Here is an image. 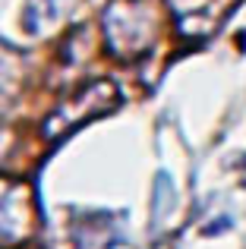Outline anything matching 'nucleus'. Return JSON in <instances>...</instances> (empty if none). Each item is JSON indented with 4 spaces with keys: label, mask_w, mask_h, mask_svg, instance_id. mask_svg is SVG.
<instances>
[{
    "label": "nucleus",
    "mask_w": 246,
    "mask_h": 249,
    "mask_svg": "<svg viewBox=\"0 0 246 249\" xmlns=\"http://www.w3.org/2000/svg\"><path fill=\"white\" fill-rule=\"evenodd\" d=\"M117 104H120V89L111 79L82 82L79 89L70 91V95L54 107V114L44 120V139H51V142L63 139V136L82 129L86 123L111 114Z\"/></svg>",
    "instance_id": "obj_1"
},
{
    "label": "nucleus",
    "mask_w": 246,
    "mask_h": 249,
    "mask_svg": "<svg viewBox=\"0 0 246 249\" xmlns=\"http://www.w3.org/2000/svg\"><path fill=\"white\" fill-rule=\"evenodd\" d=\"M10 145H13V136H10V129H0V158H3V155L10 152Z\"/></svg>",
    "instance_id": "obj_6"
},
{
    "label": "nucleus",
    "mask_w": 246,
    "mask_h": 249,
    "mask_svg": "<svg viewBox=\"0 0 246 249\" xmlns=\"http://www.w3.org/2000/svg\"><path fill=\"white\" fill-rule=\"evenodd\" d=\"M19 76H22V67H19L16 54H13V51H6V48H0V98L16 95Z\"/></svg>",
    "instance_id": "obj_5"
},
{
    "label": "nucleus",
    "mask_w": 246,
    "mask_h": 249,
    "mask_svg": "<svg viewBox=\"0 0 246 249\" xmlns=\"http://www.w3.org/2000/svg\"><path fill=\"white\" fill-rule=\"evenodd\" d=\"M57 16H60L57 0H25V6H22V29L29 32L32 38H38V35H44V32L57 22Z\"/></svg>",
    "instance_id": "obj_4"
},
{
    "label": "nucleus",
    "mask_w": 246,
    "mask_h": 249,
    "mask_svg": "<svg viewBox=\"0 0 246 249\" xmlns=\"http://www.w3.org/2000/svg\"><path fill=\"white\" fill-rule=\"evenodd\" d=\"M101 25H105L111 54H117L120 60L142 57L155 41V19L145 10V3H133V0L111 3L101 16Z\"/></svg>",
    "instance_id": "obj_2"
},
{
    "label": "nucleus",
    "mask_w": 246,
    "mask_h": 249,
    "mask_svg": "<svg viewBox=\"0 0 246 249\" xmlns=\"http://www.w3.org/2000/svg\"><path fill=\"white\" fill-rule=\"evenodd\" d=\"M38 224L35 193L25 180L0 177V246L22 243Z\"/></svg>",
    "instance_id": "obj_3"
}]
</instances>
